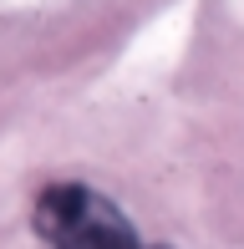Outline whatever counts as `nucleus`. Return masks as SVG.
Wrapping results in <instances>:
<instances>
[{
	"label": "nucleus",
	"instance_id": "obj_1",
	"mask_svg": "<svg viewBox=\"0 0 244 249\" xmlns=\"http://www.w3.org/2000/svg\"><path fill=\"white\" fill-rule=\"evenodd\" d=\"M36 229L56 249H138L127 219L92 188H51L36 203Z\"/></svg>",
	"mask_w": 244,
	"mask_h": 249
}]
</instances>
